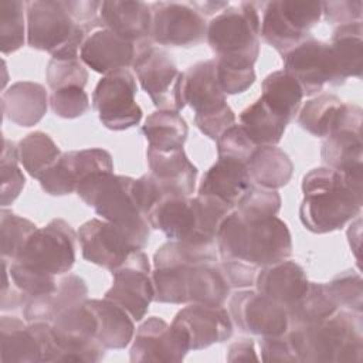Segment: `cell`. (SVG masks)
Segmentation results:
<instances>
[{"instance_id": "6da1fadb", "label": "cell", "mask_w": 363, "mask_h": 363, "mask_svg": "<svg viewBox=\"0 0 363 363\" xmlns=\"http://www.w3.org/2000/svg\"><path fill=\"white\" fill-rule=\"evenodd\" d=\"M155 302L223 306L231 286L218 265L214 244L170 240L153 255Z\"/></svg>"}, {"instance_id": "7a4b0ae2", "label": "cell", "mask_w": 363, "mask_h": 363, "mask_svg": "<svg viewBox=\"0 0 363 363\" xmlns=\"http://www.w3.org/2000/svg\"><path fill=\"white\" fill-rule=\"evenodd\" d=\"M216 247L220 259L242 261L257 268L288 259L292 254L291 231L281 218L245 221L235 208L223 220Z\"/></svg>"}, {"instance_id": "3957f363", "label": "cell", "mask_w": 363, "mask_h": 363, "mask_svg": "<svg viewBox=\"0 0 363 363\" xmlns=\"http://www.w3.org/2000/svg\"><path fill=\"white\" fill-rule=\"evenodd\" d=\"M303 199L299 206L302 225L313 234L345 227L360 216L362 196L354 193L345 176L328 166L315 167L302 177Z\"/></svg>"}, {"instance_id": "277c9868", "label": "cell", "mask_w": 363, "mask_h": 363, "mask_svg": "<svg viewBox=\"0 0 363 363\" xmlns=\"http://www.w3.org/2000/svg\"><path fill=\"white\" fill-rule=\"evenodd\" d=\"M299 363H360L363 359L362 313L337 309L332 316L286 332Z\"/></svg>"}, {"instance_id": "5b68a950", "label": "cell", "mask_w": 363, "mask_h": 363, "mask_svg": "<svg viewBox=\"0 0 363 363\" xmlns=\"http://www.w3.org/2000/svg\"><path fill=\"white\" fill-rule=\"evenodd\" d=\"M228 206L206 194L196 197L164 194L149 210L150 228L160 230L167 238L190 244H214Z\"/></svg>"}, {"instance_id": "8992f818", "label": "cell", "mask_w": 363, "mask_h": 363, "mask_svg": "<svg viewBox=\"0 0 363 363\" xmlns=\"http://www.w3.org/2000/svg\"><path fill=\"white\" fill-rule=\"evenodd\" d=\"M259 6L261 3L242 1L227 7L207 23L206 40L217 62L254 68L259 54Z\"/></svg>"}, {"instance_id": "52a82bcc", "label": "cell", "mask_w": 363, "mask_h": 363, "mask_svg": "<svg viewBox=\"0 0 363 363\" xmlns=\"http://www.w3.org/2000/svg\"><path fill=\"white\" fill-rule=\"evenodd\" d=\"M27 44L51 58L79 57L85 38L92 33L69 16L62 1L34 0L26 3Z\"/></svg>"}, {"instance_id": "ba28073f", "label": "cell", "mask_w": 363, "mask_h": 363, "mask_svg": "<svg viewBox=\"0 0 363 363\" xmlns=\"http://www.w3.org/2000/svg\"><path fill=\"white\" fill-rule=\"evenodd\" d=\"M133 182L113 172L95 173L82 180L75 193L101 218L149 237L150 225L135 201Z\"/></svg>"}, {"instance_id": "9c48e42d", "label": "cell", "mask_w": 363, "mask_h": 363, "mask_svg": "<svg viewBox=\"0 0 363 363\" xmlns=\"http://www.w3.org/2000/svg\"><path fill=\"white\" fill-rule=\"evenodd\" d=\"M142 89L159 109L180 112L186 104L183 99L184 72L179 71L170 54L152 41L139 45L132 65Z\"/></svg>"}, {"instance_id": "30bf717a", "label": "cell", "mask_w": 363, "mask_h": 363, "mask_svg": "<svg viewBox=\"0 0 363 363\" xmlns=\"http://www.w3.org/2000/svg\"><path fill=\"white\" fill-rule=\"evenodd\" d=\"M78 233L62 218H54L41 228H37L18 257V261L28 268L57 277L69 272L77 258Z\"/></svg>"}, {"instance_id": "8fae6325", "label": "cell", "mask_w": 363, "mask_h": 363, "mask_svg": "<svg viewBox=\"0 0 363 363\" xmlns=\"http://www.w3.org/2000/svg\"><path fill=\"white\" fill-rule=\"evenodd\" d=\"M78 241L85 261L113 271L132 251L143 250L149 237L104 218H91L79 227Z\"/></svg>"}, {"instance_id": "7c38bea8", "label": "cell", "mask_w": 363, "mask_h": 363, "mask_svg": "<svg viewBox=\"0 0 363 363\" xmlns=\"http://www.w3.org/2000/svg\"><path fill=\"white\" fill-rule=\"evenodd\" d=\"M138 85L129 69H118L104 75L92 94V108L101 123L111 130H125L136 126L143 116L135 101Z\"/></svg>"}, {"instance_id": "4fadbf2b", "label": "cell", "mask_w": 363, "mask_h": 363, "mask_svg": "<svg viewBox=\"0 0 363 363\" xmlns=\"http://www.w3.org/2000/svg\"><path fill=\"white\" fill-rule=\"evenodd\" d=\"M284 71L294 77L303 91V96L319 94L326 84L343 85L336 60L329 43L312 35L282 55Z\"/></svg>"}, {"instance_id": "5bb4252c", "label": "cell", "mask_w": 363, "mask_h": 363, "mask_svg": "<svg viewBox=\"0 0 363 363\" xmlns=\"http://www.w3.org/2000/svg\"><path fill=\"white\" fill-rule=\"evenodd\" d=\"M112 272V285L104 298L122 306L133 320H142L155 299V286L147 255L132 251Z\"/></svg>"}, {"instance_id": "9a60e30c", "label": "cell", "mask_w": 363, "mask_h": 363, "mask_svg": "<svg viewBox=\"0 0 363 363\" xmlns=\"http://www.w3.org/2000/svg\"><path fill=\"white\" fill-rule=\"evenodd\" d=\"M233 325L241 332L255 336H275L286 333L289 319L285 306L262 295L257 289H237L228 301Z\"/></svg>"}, {"instance_id": "2e32d148", "label": "cell", "mask_w": 363, "mask_h": 363, "mask_svg": "<svg viewBox=\"0 0 363 363\" xmlns=\"http://www.w3.org/2000/svg\"><path fill=\"white\" fill-rule=\"evenodd\" d=\"M152 10V41L160 45L191 47L206 40L207 21L190 3L155 1Z\"/></svg>"}, {"instance_id": "e0dca14e", "label": "cell", "mask_w": 363, "mask_h": 363, "mask_svg": "<svg viewBox=\"0 0 363 363\" xmlns=\"http://www.w3.org/2000/svg\"><path fill=\"white\" fill-rule=\"evenodd\" d=\"M105 172H113L111 153L102 147H88L62 153L38 180L45 193L67 196L77 191L78 184L91 174Z\"/></svg>"}, {"instance_id": "ac0fdd59", "label": "cell", "mask_w": 363, "mask_h": 363, "mask_svg": "<svg viewBox=\"0 0 363 363\" xmlns=\"http://www.w3.org/2000/svg\"><path fill=\"white\" fill-rule=\"evenodd\" d=\"M172 325L182 333L190 350L225 342L233 335V320L224 306L189 303L176 313Z\"/></svg>"}, {"instance_id": "d6986e66", "label": "cell", "mask_w": 363, "mask_h": 363, "mask_svg": "<svg viewBox=\"0 0 363 363\" xmlns=\"http://www.w3.org/2000/svg\"><path fill=\"white\" fill-rule=\"evenodd\" d=\"M190 352L182 333L166 320L150 316L136 330L129 350L130 362L179 363Z\"/></svg>"}, {"instance_id": "ffe728a7", "label": "cell", "mask_w": 363, "mask_h": 363, "mask_svg": "<svg viewBox=\"0 0 363 363\" xmlns=\"http://www.w3.org/2000/svg\"><path fill=\"white\" fill-rule=\"evenodd\" d=\"M362 113L360 106L345 104L340 125L325 138L320 147V157L328 167L346 173L363 166Z\"/></svg>"}, {"instance_id": "44dd1931", "label": "cell", "mask_w": 363, "mask_h": 363, "mask_svg": "<svg viewBox=\"0 0 363 363\" xmlns=\"http://www.w3.org/2000/svg\"><path fill=\"white\" fill-rule=\"evenodd\" d=\"M140 44L128 41L108 28H98L85 38L79 58L92 71L106 75L132 67Z\"/></svg>"}, {"instance_id": "7402d4cb", "label": "cell", "mask_w": 363, "mask_h": 363, "mask_svg": "<svg viewBox=\"0 0 363 363\" xmlns=\"http://www.w3.org/2000/svg\"><path fill=\"white\" fill-rule=\"evenodd\" d=\"M183 99L194 111V118H204L227 109V95L217 79L216 60H204L184 71Z\"/></svg>"}, {"instance_id": "603a6c76", "label": "cell", "mask_w": 363, "mask_h": 363, "mask_svg": "<svg viewBox=\"0 0 363 363\" xmlns=\"http://www.w3.org/2000/svg\"><path fill=\"white\" fill-rule=\"evenodd\" d=\"M99 18L102 28H108L128 41L140 44L152 40V10L150 4L145 1H102Z\"/></svg>"}, {"instance_id": "cb8c5ba5", "label": "cell", "mask_w": 363, "mask_h": 363, "mask_svg": "<svg viewBox=\"0 0 363 363\" xmlns=\"http://www.w3.org/2000/svg\"><path fill=\"white\" fill-rule=\"evenodd\" d=\"M146 159L150 173L164 194L191 196L194 193L199 170L183 147L166 152L147 147Z\"/></svg>"}, {"instance_id": "d4e9b609", "label": "cell", "mask_w": 363, "mask_h": 363, "mask_svg": "<svg viewBox=\"0 0 363 363\" xmlns=\"http://www.w3.org/2000/svg\"><path fill=\"white\" fill-rule=\"evenodd\" d=\"M88 299V286L84 278L68 274L57 281V288L45 295L30 298L23 306V316L30 322L51 323L61 312Z\"/></svg>"}, {"instance_id": "484cf974", "label": "cell", "mask_w": 363, "mask_h": 363, "mask_svg": "<svg viewBox=\"0 0 363 363\" xmlns=\"http://www.w3.org/2000/svg\"><path fill=\"white\" fill-rule=\"evenodd\" d=\"M305 269L295 261L284 259L258 269L255 289L285 306L294 303L308 288Z\"/></svg>"}, {"instance_id": "4316f807", "label": "cell", "mask_w": 363, "mask_h": 363, "mask_svg": "<svg viewBox=\"0 0 363 363\" xmlns=\"http://www.w3.org/2000/svg\"><path fill=\"white\" fill-rule=\"evenodd\" d=\"M48 105L50 96L38 82L18 81L1 94L3 115L23 128L37 125L47 113Z\"/></svg>"}, {"instance_id": "83f0119b", "label": "cell", "mask_w": 363, "mask_h": 363, "mask_svg": "<svg viewBox=\"0 0 363 363\" xmlns=\"http://www.w3.org/2000/svg\"><path fill=\"white\" fill-rule=\"evenodd\" d=\"M251 186L247 164L234 159L217 157L216 163L204 173L197 194L216 196L230 204L237 203Z\"/></svg>"}, {"instance_id": "f1b7e54d", "label": "cell", "mask_w": 363, "mask_h": 363, "mask_svg": "<svg viewBox=\"0 0 363 363\" xmlns=\"http://www.w3.org/2000/svg\"><path fill=\"white\" fill-rule=\"evenodd\" d=\"M96 316V340L108 349H125L135 336L133 318L118 303L102 299H86Z\"/></svg>"}, {"instance_id": "f546056e", "label": "cell", "mask_w": 363, "mask_h": 363, "mask_svg": "<svg viewBox=\"0 0 363 363\" xmlns=\"http://www.w3.org/2000/svg\"><path fill=\"white\" fill-rule=\"evenodd\" d=\"M0 362L43 363L40 340L30 323L3 315L0 319Z\"/></svg>"}, {"instance_id": "4dcf8cb0", "label": "cell", "mask_w": 363, "mask_h": 363, "mask_svg": "<svg viewBox=\"0 0 363 363\" xmlns=\"http://www.w3.org/2000/svg\"><path fill=\"white\" fill-rule=\"evenodd\" d=\"M251 184L278 190L286 186L294 173V163L286 152L277 146H258L247 162Z\"/></svg>"}, {"instance_id": "1f68e13d", "label": "cell", "mask_w": 363, "mask_h": 363, "mask_svg": "<svg viewBox=\"0 0 363 363\" xmlns=\"http://www.w3.org/2000/svg\"><path fill=\"white\" fill-rule=\"evenodd\" d=\"M259 98L274 113L289 123L301 109L303 91L294 77L279 69L264 78Z\"/></svg>"}, {"instance_id": "d6a6232c", "label": "cell", "mask_w": 363, "mask_h": 363, "mask_svg": "<svg viewBox=\"0 0 363 363\" xmlns=\"http://www.w3.org/2000/svg\"><path fill=\"white\" fill-rule=\"evenodd\" d=\"M345 102L333 94L323 92L311 98L298 112L299 126L316 138H328L340 123Z\"/></svg>"}, {"instance_id": "836d02e7", "label": "cell", "mask_w": 363, "mask_h": 363, "mask_svg": "<svg viewBox=\"0 0 363 363\" xmlns=\"http://www.w3.org/2000/svg\"><path fill=\"white\" fill-rule=\"evenodd\" d=\"M142 133L147 140V147L166 152L184 146L189 126L179 112L157 109L145 119Z\"/></svg>"}, {"instance_id": "e575fe53", "label": "cell", "mask_w": 363, "mask_h": 363, "mask_svg": "<svg viewBox=\"0 0 363 363\" xmlns=\"http://www.w3.org/2000/svg\"><path fill=\"white\" fill-rule=\"evenodd\" d=\"M330 47L343 81L350 77L360 78L363 71V23L337 26L330 38Z\"/></svg>"}, {"instance_id": "d590c367", "label": "cell", "mask_w": 363, "mask_h": 363, "mask_svg": "<svg viewBox=\"0 0 363 363\" xmlns=\"http://www.w3.org/2000/svg\"><path fill=\"white\" fill-rule=\"evenodd\" d=\"M261 37L268 45L284 55L309 38L311 33L301 31L282 11L279 0H275L262 4Z\"/></svg>"}, {"instance_id": "8d00e7d4", "label": "cell", "mask_w": 363, "mask_h": 363, "mask_svg": "<svg viewBox=\"0 0 363 363\" xmlns=\"http://www.w3.org/2000/svg\"><path fill=\"white\" fill-rule=\"evenodd\" d=\"M286 125L288 122L274 113L261 98L240 113V126L257 147L277 146L284 136Z\"/></svg>"}, {"instance_id": "74e56055", "label": "cell", "mask_w": 363, "mask_h": 363, "mask_svg": "<svg viewBox=\"0 0 363 363\" xmlns=\"http://www.w3.org/2000/svg\"><path fill=\"white\" fill-rule=\"evenodd\" d=\"M337 309L325 284L309 282L306 291L286 308V313L289 326H299L320 322L332 316Z\"/></svg>"}, {"instance_id": "f35d334b", "label": "cell", "mask_w": 363, "mask_h": 363, "mask_svg": "<svg viewBox=\"0 0 363 363\" xmlns=\"http://www.w3.org/2000/svg\"><path fill=\"white\" fill-rule=\"evenodd\" d=\"M61 155L62 153L52 138L41 130L31 132L18 142L20 163L24 170L37 180L60 159Z\"/></svg>"}, {"instance_id": "ab89813d", "label": "cell", "mask_w": 363, "mask_h": 363, "mask_svg": "<svg viewBox=\"0 0 363 363\" xmlns=\"http://www.w3.org/2000/svg\"><path fill=\"white\" fill-rule=\"evenodd\" d=\"M26 3L20 0L0 1V48L4 55L16 52L24 45L27 37Z\"/></svg>"}, {"instance_id": "60d3db41", "label": "cell", "mask_w": 363, "mask_h": 363, "mask_svg": "<svg viewBox=\"0 0 363 363\" xmlns=\"http://www.w3.org/2000/svg\"><path fill=\"white\" fill-rule=\"evenodd\" d=\"M281 196L277 190L251 184L235 203V211L245 221H262L275 217L281 210Z\"/></svg>"}, {"instance_id": "b9f144b4", "label": "cell", "mask_w": 363, "mask_h": 363, "mask_svg": "<svg viewBox=\"0 0 363 363\" xmlns=\"http://www.w3.org/2000/svg\"><path fill=\"white\" fill-rule=\"evenodd\" d=\"M35 230L37 225L33 221L3 207L0 211L1 258L10 261L16 259Z\"/></svg>"}, {"instance_id": "7bdbcfd3", "label": "cell", "mask_w": 363, "mask_h": 363, "mask_svg": "<svg viewBox=\"0 0 363 363\" xmlns=\"http://www.w3.org/2000/svg\"><path fill=\"white\" fill-rule=\"evenodd\" d=\"M18 145L7 138H3V149L0 157L1 173V206L11 204L21 193L26 184V177L18 167Z\"/></svg>"}, {"instance_id": "ee69618b", "label": "cell", "mask_w": 363, "mask_h": 363, "mask_svg": "<svg viewBox=\"0 0 363 363\" xmlns=\"http://www.w3.org/2000/svg\"><path fill=\"white\" fill-rule=\"evenodd\" d=\"M329 295L339 309L362 313L363 311V279L357 271L346 269L325 284Z\"/></svg>"}, {"instance_id": "f6af8a7d", "label": "cell", "mask_w": 363, "mask_h": 363, "mask_svg": "<svg viewBox=\"0 0 363 363\" xmlns=\"http://www.w3.org/2000/svg\"><path fill=\"white\" fill-rule=\"evenodd\" d=\"M45 78L51 91L68 86L84 88L88 82V71L79 57L51 58L47 64Z\"/></svg>"}, {"instance_id": "bcb514c9", "label": "cell", "mask_w": 363, "mask_h": 363, "mask_svg": "<svg viewBox=\"0 0 363 363\" xmlns=\"http://www.w3.org/2000/svg\"><path fill=\"white\" fill-rule=\"evenodd\" d=\"M10 279L28 299L52 292L57 288L55 277L40 274L18 261L9 262Z\"/></svg>"}, {"instance_id": "7dc6e473", "label": "cell", "mask_w": 363, "mask_h": 363, "mask_svg": "<svg viewBox=\"0 0 363 363\" xmlns=\"http://www.w3.org/2000/svg\"><path fill=\"white\" fill-rule=\"evenodd\" d=\"M51 111L64 119H75L86 113L89 109V98L84 88L68 86L51 91L50 94Z\"/></svg>"}, {"instance_id": "c3c4849f", "label": "cell", "mask_w": 363, "mask_h": 363, "mask_svg": "<svg viewBox=\"0 0 363 363\" xmlns=\"http://www.w3.org/2000/svg\"><path fill=\"white\" fill-rule=\"evenodd\" d=\"M217 157H227L242 162L247 164L248 159L257 149V146L250 140L247 133L240 125H233L228 128L217 140Z\"/></svg>"}, {"instance_id": "681fc988", "label": "cell", "mask_w": 363, "mask_h": 363, "mask_svg": "<svg viewBox=\"0 0 363 363\" xmlns=\"http://www.w3.org/2000/svg\"><path fill=\"white\" fill-rule=\"evenodd\" d=\"M279 4L289 20L303 33H309L322 17V1L279 0Z\"/></svg>"}, {"instance_id": "f907efd6", "label": "cell", "mask_w": 363, "mask_h": 363, "mask_svg": "<svg viewBox=\"0 0 363 363\" xmlns=\"http://www.w3.org/2000/svg\"><path fill=\"white\" fill-rule=\"evenodd\" d=\"M217 79L225 95L245 92L255 82L254 68H238L217 62Z\"/></svg>"}, {"instance_id": "816d5d0a", "label": "cell", "mask_w": 363, "mask_h": 363, "mask_svg": "<svg viewBox=\"0 0 363 363\" xmlns=\"http://www.w3.org/2000/svg\"><path fill=\"white\" fill-rule=\"evenodd\" d=\"M259 352H261V360L267 363H271V362L299 363V359L286 333L261 337Z\"/></svg>"}, {"instance_id": "f5cc1de1", "label": "cell", "mask_w": 363, "mask_h": 363, "mask_svg": "<svg viewBox=\"0 0 363 363\" xmlns=\"http://www.w3.org/2000/svg\"><path fill=\"white\" fill-rule=\"evenodd\" d=\"M322 14L325 20L332 24L343 26L362 21L363 1L362 0H340L322 1Z\"/></svg>"}, {"instance_id": "db71d44e", "label": "cell", "mask_w": 363, "mask_h": 363, "mask_svg": "<svg viewBox=\"0 0 363 363\" xmlns=\"http://www.w3.org/2000/svg\"><path fill=\"white\" fill-rule=\"evenodd\" d=\"M164 193L162 191L157 180L152 173H146L133 182V197L140 210V213L146 217L153 204L162 197Z\"/></svg>"}, {"instance_id": "11a10c76", "label": "cell", "mask_w": 363, "mask_h": 363, "mask_svg": "<svg viewBox=\"0 0 363 363\" xmlns=\"http://www.w3.org/2000/svg\"><path fill=\"white\" fill-rule=\"evenodd\" d=\"M218 265L225 275L231 289H245L255 285V277L259 268L242 261H224L220 259Z\"/></svg>"}, {"instance_id": "9f6ffc18", "label": "cell", "mask_w": 363, "mask_h": 363, "mask_svg": "<svg viewBox=\"0 0 363 363\" xmlns=\"http://www.w3.org/2000/svg\"><path fill=\"white\" fill-rule=\"evenodd\" d=\"M228 362H244V360H258L254 342L248 337H241L234 340L227 349Z\"/></svg>"}, {"instance_id": "6f0895ef", "label": "cell", "mask_w": 363, "mask_h": 363, "mask_svg": "<svg viewBox=\"0 0 363 363\" xmlns=\"http://www.w3.org/2000/svg\"><path fill=\"white\" fill-rule=\"evenodd\" d=\"M190 6L194 7L203 17L213 16L216 13H221L227 7H230L228 1H190Z\"/></svg>"}]
</instances>
